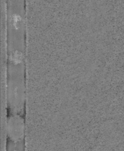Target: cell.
I'll use <instances>...</instances> for the list:
<instances>
[{
	"label": "cell",
	"mask_w": 124,
	"mask_h": 151,
	"mask_svg": "<svg viewBox=\"0 0 124 151\" xmlns=\"http://www.w3.org/2000/svg\"><path fill=\"white\" fill-rule=\"evenodd\" d=\"M24 119L21 115L10 113L8 117V128L11 141L19 142L24 140Z\"/></svg>",
	"instance_id": "cell-1"
}]
</instances>
